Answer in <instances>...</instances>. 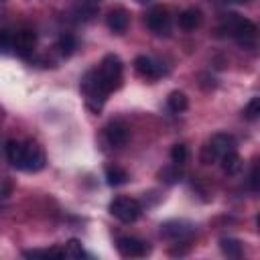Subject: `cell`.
Masks as SVG:
<instances>
[{
	"mask_svg": "<svg viewBox=\"0 0 260 260\" xmlns=\"http://www.w3.org/2000/svg\"><path fill=\"white\" fill-rule=\"evenodd\" d=\"M146 26L158 37H167L171 32V14H169V10L162 8V6L150 8V12L146 14Z\"/></svg>",
	"mask_w": 260,
	"mask_h": 260,
	"instance_id": "9c48e42d",
	"label": "cell"
},
{
	"mask_svg": "<svg viewBox=\"0 0 260 260\" xmlns=\"http://www.w3.org/2000/svg\"><path fill=\"white\" fill-rule=\"evenodd\" d=\"M171 158L175 165H183L187 160V146L185 144H175L171 150Z\"/></svg>",
	"mask_w": 260,
	"mask_h": 260,
	"instance_id": "d4e9b609",
	"label": "cell"
},
{
	"mask_svg": "<svg viewBox=\"0 0 260 260\" xmlns=\"http://www.w3.org/2000/svg\"><path fill=\"white\" fill-rule=\"evenodd\" d=\"M160 236L175 244H185L195 236V225L187 219H169L160 223Z\"/></svg>",
	"mask_w": 260,
	"mask_h": 260,
	"instance_id": "8992f818",
	"label": "cell"
},
{
	"mask_svg": "<svg viewBox=\"0 0 260 260\" xmlns=\"http://www.w3.org/2000/svg\"><path fill=\"white\" fill-rule=\"evenodd\" d=\"M223 30L242 47V49H256L258 43V26L240 14H225L223 18Z\"/></svg>",
	"mask_w": 260,
	"mask_h": 260,
	"instance_id": "7a4b0ae2",
	"label": "cell"
},
{
	"mask_svg": "<svg viewBox=\"0 0 260 260\" xmlns=\"http://www.w3.org/2000/svg\"><path fill=\"white\" fill-rule=\"evenodd\" d=\"M79 91H81V98L85 102V106L93 112V114H100L110 91L104 87V83L100 81L98 77V71L95 69H89L85 71V75L81 77V83H79Z\"/></svg>",
	"mask_w": 260,
	"mask_h": 260,
	"instance_id": "3957f363",
	"label": "cell"
},
{
	"mask_svg": "<svg viewBox=\"0 0 260 260\" xmlns=\"http://www.w3.org/2000/svg\"><path fill=\"white\" fill-rule=\"evenodd\" d=\"M242 116H244L246 120H250V122L258 120V116H260V98H252V100L244 106Z\"/></svg>",
	"mask_w": 260,
	"mask_h": 260,
	"instance_id": "cb8c5ba5",
	"label": "cell"
},
{
	"mask_svg": "<svg viewBox=\"0 0 260 260\" xmlns=\"http://www.w3.org/2000/svg\"><path fill=\"white\" fill-rule=\"evenodd\" d=\"M217 162H221V169H223V173H228V175H236V173L242 169V158H240L238 150H232V152L223 154Z\"/></svg>",
	"mask_w": 260,
	"mask_h": 260,
	"instance_id": "2e32d148",
	"label": "cell"
},
{
	"mask_svg": "<svg viewBox=\"0 0 260 260\" xmlns=\"http://www.w3.org/2000/svg\"><path fill=\"white\" fill-rule=\"evenodd\" d=\"M116 248H118L120 256H124V258H144L150 252V246L144 240H138V238H132V236L118 238Z\"/></svg>",
	"mask_w": 260,
	"mask_h": 260,
	"instance_id": "ba28073f",
	"label": "cell"
},
{
	"mask_svg": "<svg viewBox=\"0 0 260 260\" xmlns=\"http://www.w3.org/2000/svg\"><path fill=\"white\" fill-rule=\"evenodd\" d=\"M0 2H4V0H0Z\"/></svg>",
	"mask_w": 260,
	"mask_h": 260,
	"instance_id": "f1b7e54d",
	"label": "cell"
},
{
	"mask_svg": "<svg viewBox=\"0 0 260 260\" xmlns=\"http://www.w3.org/2000/svg\"><path fill=\"white\" fill-rule=\"evenodd\" d=\"M138 4H148V2H152V0H136Z\"/></svg>",
	"mask_w": 260,
	"mask_h": 260,
	"instance_id": "83f0119b",
	"label": "cell"
},
{
	"mask_svg": "<svg viewBox=\"0 0 260 260\" xmlns=\"http://www.w3.org/2000/svg\"><path fill=\"white\" fill-rule=\"evenodd\" d=\"M203 22V14L199 8H187L179 14V26L185 30V32H193L195 28H199Z\"/></svg>",
	"mask_w": 260,
	"mask_h": 260,
	"instance_id": "5bb4252c",
	"label": "cell"
},
{
	"mask_svg": "<svg viewBox=\"0 0 260 260\" xmlns=\"http://www.w3.org/2000/svg\"><path fill=\"white\" fill-rule=\"evenodd\" d=\"M167 104H169V108L173 110V112H185L187 110V106H189V100H187V95L183 93V91H173L169 98H167Z\"/></svg>",
	"mask_w": 260,
	"mask_h": 260,
	"instance_id": "d6986e66",
	"label": "cell"
},
{
	"mask_svg": "<svg viewBox=\"0 0 260 260\" xmlns=\"http://www.w3.org/2000/svg\"><path fill=\"white\" fill-rule=\"evenodd\" d=\"M128 181V173L122 167H106V183L110 187H120Z\"/></svg>",
	"mask_w": 260,
	"mask_h": 260,
	"instance_id": "e0dca14e",
	"label": "cell"
},
{
	"mask_svg": "<svg viewBox=\"0 0 260 260\" xmlns=\"http://www.w3.org/2000/svg\"><path fill=\"white\" fill-rule=\"evenodd\" d=\"M134 69H136V73L140 75V77H144V79H160L162 75H165V69H162V65L158 63V61H154L152 57H148V55H138L136 59H134Z\"/></svg>",
	"mask_w": 260,
	"mask_h": 260,
	"instance_id": "30bf717a",
	"label": "cell"
},
{
	"mask_svg": "<svg viewBox=\"0 0 260 260\" xmlns=\"http://www.w3.org/2000/svg\"><path fill=\"white\" fill-rule=\"evenodd\" d=\"M55 49H57V53H59L61 57H69V55H73V51L77 49V41H75L73 35H67V32H65V35L59 37Z\"/></svg>",
	"mask_w": 260,
	"mask_h": 260,
	"instance_id": "ac0fdd59",
	"label": "cell"
},
{
	"mask_svg": "<svg viewBox=\"0 0 260 260\" xmlns=\"http://www.w3.org/2000/svg\"><path fill=\"white\" fill-rule=\"evenodd\" d=\"M104 134H106L108 144L114 146V148H122V146L128 142V138H130V130H128V126H126L122 120L110 122V124L104 128Z\"/></svg>",
	"mask_w": 260,
	"mask_h": 260,
	"instance_id": "7c38bea8",
	"label": "cell"
},
{
	"mask_svg": "<svg viewBox=\"0 0 260 260\" xmlns=\"http://www.w3.org/2000/svg\"><path fill=\"white\" fill-rule=\"evenodd\" d=\"M181 165H169V167H165L160 173H158V177H160V181H165V183H177V181H181V177H183V173H181V169H179Z\"/></svg>",
	"mask_w": 260,
	"mask_h": 260,
	"instance_id": "603a6c76",
	"label": "cell"
},
{
	"mask_svg": "<svg viewBox=\"0 0 260 260\" xmlns=\"http://www.w3.org/2000/svg\"><path fill=\"white\" fill-rule=\"evenodd\" d=\"M228 2H234V4H248V2H252V0H228Z\"/></svg>",
	"mask_w": 260,
	"mask_h": 260,
	"instance_id": "4316f807",
	"label": "cell"
},
{
	"mask_svg": "<svg viewBox=\"0 0 260 260\" xmlns=\"http://www.w3.org/2000/svg\"><path fill=\"white\" fill-rule=\"evenodd\" d=\"M232 150H238L236 138H234L232 134H228V132H217V134H213V136L205 142V146L201 148V162H205V165L217 162L223 154H228V152H232Z\"/></svg>",
	"mask_w": 260,
	"mask_h": 260,
	"instance_id": "277c9868",
	"label": "cell"
},
{
	"mask_svg": "<svg viewBox=\"0 0 260 260\" xmlns=\"http://www.w3.org/2000/svg\"><path fill=\"white\" fill-rule=\"evenodd\" d=\"M73 14L77 16V18H75L77 22H89V20L98 14V6H93V4H81V6H77V8L73 10Z\"/></svg>",
	"mask_w": 260,
	"mask_h": 260,
	"instance_id": "7402d4cb",
	"label": "cell"
},
{
	"mask_svg": "<svg viewBox=\"0 0 260 260\" xmlns=\"http://www.w3.org/2000/svg\"><path fill=\"white\" fill-rule=\"evenodd\" d=\"M110 213H112L118 221H122V223H132V221H136V219L140 217L142 207H140V203H138L136 199H132V197H116V199L110 203Z\"/></svg>",
	"mask_w": 260,
	"mask_h": 260,
	"instance_id": "52a82bcc",
	"label": "cell"
},
{
	"mask_svg": "<svg viewBox=\"0 0 260 260\" xmlns=\"http://www.w3.org/2000/svg\"><path fill=\"white\" fill-rule=\"evenodd\" d=\"M106 24H108V28H110L112 32H116V35L126 32V28H128V24H130V14H128V10L122 8V6L112 8V10L108 12V16H106Z\"/></svg>",
	"mask_w": 260,
	"mask_h": 260,
	"instance_id": "4fadbf2b",
	"label": "cell"
},
{
	"mask_svg": "<svg viewBox=\"0 0 260 260\" xmlns=\"http://www.w3.org/2000/svg\"><path fill=\"white\" fill-rule=\"evenodd\" d=\"M250 189L256 193L258 191V165L252 167V173H250Z\"/></svg>",
	"mask_w": 260,
	"mask_h": 260,
	"instance_id": "484cf974",
	"label": "cell"
},
{
	"mask_svg": "<svg viewBox=\"0 0 260 260\" xmlns=\"http://www.w3.org/2000/svg\"><path fill=\"white\" fill-rule=\"evenodd\" d=\"M63 254H65V258H87V252L83 250L79 240H69L63 248Z\"/></svg>",
	"mask_w": 260,
	"mask_h": 260,
	"instance_id": "ffe728a7",
	"label": "cell"
},
{
	"mask_svg": "<svg viewBox=\"0 0 260 260\" xmlns=\"http://www.w3.org/2000/svg\"><path fill=\"white\" fill-rule=\"evenodd\" d=\"M219 248L228 258H242L244 256V246L236 238H221L219 240Z\"/></svg>",
	"mask_w": 260,
	"mask_h": 260,
	"instance_id": "9a60e30c",
	"label": "cell"
},
{
	"mask_svg": "<svg viewBox=\"0 0 260 260\" xmlns=\"http://www.w3.org/2000/svg\"><path fill=\"white\" fill-rule=\"evenodd\" d=\"M95 71H98L100 81L104 83V87H106L110 93L116 91V89L122 85L124 65H122V59H120L118 55H114V53L106 55V57L102 59V63L95 67Z\"/></svg>",
	"mask_w": 260,
	"mask_h": 260,
	"instance_id": "5b68a950",
	"label": "cell"
},
{
	"mask_svg": "<svg viewBox=\"0 0 260 260\" xmlns=\"http://www.w3.org/2000/svg\"><path fill=\"white\" fill-rule=\"evenodd\" d=\"M4 150L8 162L18 171L39 173L41 169H45V150L35 140H8Z\"/></svg>",
	"mask_w": 260,
	"mask_h": 260,
	"instance_id": "6da1fadb",
	"label": "cell"
},
{
	"mask_svg": "<svg viewBox=\"0 0 260 260\" xmlns=\"http://www.w3.org/2000/svg\"><path fill=\"white\" fill-rule=\"evenodd\" d=\"M14 53V32L8 28H0V55Z\"/></svg>",
	"mask_w": 260,
	"mask_h": 260,
	"instance_id": "44dd1931",
	"label": "cell"
},
{
	"mask_svg": "<svg viewBox=\"0 0 260 260\" xmlns=\"http://www.w3.org/2000/svg\"><path fill=\"white\" fill-rule=\"evenodd\" d=\"M37 47V35L30 28H20L18 32H14V53L22 59L32 57Z\"/></svg>",
	"mask_w": 260,
	"mask_h": 260,
	"instance_id": "8fae6325",
	"label": "cell"
}]
</instances>
